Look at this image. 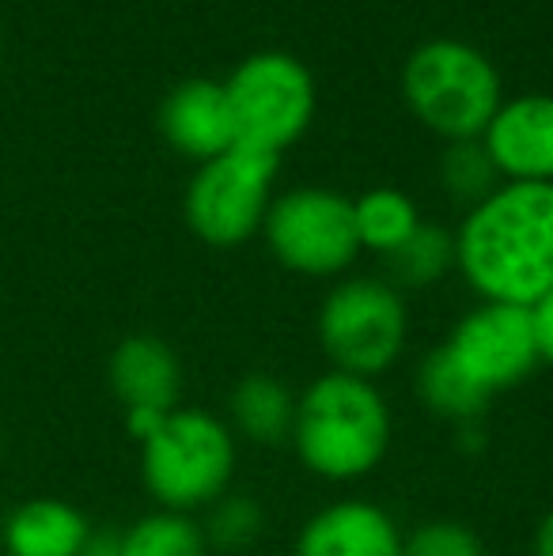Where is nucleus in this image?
Listing matches in <instances>:
<instances>
[{
    "instance_id": "obj_7",
    "label": "nucleus",
    "mask_w": 553,
    "mask_h": 556,
    "mask_svg": "<svg viewBox=\"0 0 553 556\" xmlns=\"http://www.w3.org/2000/svg\"><path fill=\"white\" fill-rule=\"evenodd\" d=\"M236 117L239 144L280 155L303 137L315 117V80L311 73L280 50L251 53L224 84Z\"/></svg>"
},
{
    "instance_id": "obj_5",
    "label": "nucleus",
    "mask_w": 553,
    "mask_h": 556,
    "mask_svg": "<svg viewBox=\"0 0 553 556\" xmlns=\"http://www.w3.org/2000/svg\"><path fill=\"white\" fill-rule=\"evenodd\" d=\"M410 318L399 288L387 280H341L318 311V341L334 371L376 379L399 364Z\"/></svg>"
},
{
    "instance_id": "obj_10",
    "label": "nucleus",
    "mask_w": 553,
    "mask_h": 556,
    "mask_svg": "<svg viewBox=\"0 0 553 556\" xmlns=\"http://www.w3.org/2000/svg\"><path fill=\"white\" fill-rule=\"evenodd\" d=\"M481 137L508 182H553V96L501 103Z\"/></svg>"
},
{
    "instance_id": "obj_4",
    "label": "nucleus",
    "mask_w": 553,
    "mask_h": 556,
    "mask_svg": "<svg viewBox=\"0 0 553 556\" xmlns=\"http://www.w3.org/2000/svg\"><path fill=\"white\" fill-rule=\"evenodd\" d=\"M402 91L420 122L448 140L478 137L501 111L497 68L481 50L455 38L417 46L402 68Z\"/></svg>"
},
{
    "instance_id": "obj_23",
    "label": "nucleus",
    "mask_w": 553,
    "mask_h": 556,
    "mask_svg": "<svg viewBox=\"0 0 553 556\" xmlns=\"http://www.w3.org/2000/svg\"><path fill=\"white\" fill-rule=\"evenodd\" d=\"M527 311H531V330L539 344V364H553V288Z\"/></svg>"
},
{
    "instance_id": "obj_21",
    "label": "nucleus",
    "mask_w": 553,
    "mask_h": 556,
    "mask_svg": "<svg viewBox=\"0 0 553 556\" xmlns=\"http://www.w3.org/2000/svg\"><path fill=\"white\" fill-rule=\"evenodd\" d=\"M262 507L247 496H221L213 504V515L205 527L209 538V549H221V553H243L247 545H254L262 538Z\"/></svg>"
},
{
    "instance_id": "obj_8",
    "label": "nucleus",
    "mask_w": 553,
    "mask_h": 556,
    "mask_svg": "<svg viewBox=\"0 0 553 556\" xmlns=\"http://www.w3.org/2000/svg\"><path fill=\"white\" fill-rule=\"evenodd\" d=\"M262 227L277 262L303 277H338L361 254L353 201L318 186L277 198Z\"/></svg>"
},
{
    "instance_id": "obj_6",
    "label": "nucleus",
    "mask_w": 553,
    "mask_h": 556,
    "mask_svg": "<svg viewBox=\"0 0 553 556\" xmlns=\"http://www.w3.org/2000/svg\"><path fill=\"white\" fill-rule=\"evenodd\" d=\"M280 155L251 144H236L231 152L201 163L186 190V224L209 247H239L247 242L269 213V190Z\"/></svg>"
},
{
    "instance_id": "obj_15",
    "label": "nucleus",
    "mask_w": 553,
    "mask_h": 556,
    "mask_svg": "<svg viewBox=\"0 0 553 556\" xmlns=\"http://www.w3.org/2000/svg\"><path fill=\"white\" fill-rule=\"evenodd\" d=\"M231 425L239 435L254 443H285L292 440V425H296V394L285 387L280 379L266 371H251L236 382L231 390Z\"/></svg>"
},
{
    "instance_id": "obj_13",
    "label": "nucleus",
    "mask_w": 553,
    "mask_h": 556,
    "mask_svg": "<svg viewBox=\"0 0 553 556\" xmlns=\"http://www.w3.org/2000/svg\"><path fill=\"white\" fill-rule=\"evenodd\" d=\"M106 379L126 413H175L183 394V364L175 349L152 333L126 337L111 352Z\"/></svg>"
},
{
    "instance_id": "obj_1",
    "label": "nucleus",
    "mask_w": 553,
    "mask_h": 556,
    "mask_svg": "<svg viewBox=\"0 0 553 556\" xmlns=\"http://www.w3.org/2000/svg\"><path fill=\"white\" fill-rule=\"evenodd\" d=\"M455 265L486 303H539L553 288V182L497 186L458 227Z\"/></svg>"
},
{
    "instance_id": "obj_2",
    "label": "nucleus",
    "mask_w": 553,
    "mask_h": 556,
    "mask_svg": "<svg viewBox=\"0 0 553 556\" xmlns=\"http://www.w3.org/2000/svg\"><path fill=\"white\" fill-rule=\"evenodd\" d=\"M292 443L311 473L326 481H356L384 462L391 409L372 379L330 371L296 397Z\"/></svg>"
},
{
    "instance_id": "obj_17",
    "label": "nucleus",
    "mask_w": 553,
    "mask_h": 556,
    "mask_svg": "<svg viewBox=\"0 0 553 556\" xmlns=\"http://www.w3.org/2000/svg\"><path fill=\"white\" fill-rule=\"evenodd\" d=\"M209 538L193 515L152 511L122 534L118 556H209Z\"/></svg>"
},
{
    "instance_id": "obj_14",
    "label": "nucleus",
    "mask_w": 553,
    "mask_h": 556,
    "mask_svg": "<svg viewBox=\"0 0 553 556\" xmlns=\"http://www.w3.org/2000/svg\"><path fill=\"white\" fill-rule=\"evenodd\" d=\"M88 542V515L53 496L27 500L4 522L8 556H84Z\"/></svg>"
},
{
    "instance_id": "obj_16",
    "label": "nucleus",
    "mask_w": 553,
    "mask_h": 556,
    "mask_svg": "<svg viewBox=\"0 0 553 556\" xmlns=\"http://www.w3.org/2000/svg\"><path fill=\"white\" fill-rule=\"evenodd\" d=\"M417 394L432 413L448 420H478L489 409V394L481 387H474L470 375L455 364V356L448 352V344L432 349L417 367Z\"/></svg>"
},
{
    "instance_id": "obj_22",
    "label": "nucleus",
    "mask_w": 553,
    "mask_h": 556,
    "mask_svg": "<svg viewBox=\"0 0 553 556\" xmlns=\"http://www.w3.org/2000/svg\"><path fill=\"white\" fill-rule=\"evenodd\" d=\"M402 556H486V545L466 522L432 519L402 542Z\"/></svg>"
},
{
    "instance_id": "obj_12",
    "label": "nucleus",
    "mask_w": 553,
    "mask_h": 556,
    "mask_svg": "<svg viewBox=\"0 0 553 556\" xmlns=\"http://www.w3.org/2000/svg\"><path fill=\"white\" fill-rule=\"evenodd\" d=\"M402 530L368 500H341L303 522L296 556H402Z\"/></svg>"
},
{
    "instance_id": "obj_24",
    "label": "nucleus",
    "mask_w": 553,
    "mask_h": 556,
    "mask_svg": "<svg viewBox=\"0 0 553 556\" xmlns=\"http://www.w3.org/2000/svg\"><path fill=\"white\" fill-rule=\"evenodd\" d=\"M535 556H553V511L542 515L539 530H535Z\"/></svg>"
},
{
    "instance_id": "obj_18",
    "label": "nucleus",
    "mask_w": 553,
    "mask_h": 556,
    "mask_svg": "<svg viewBox=\"0 0 553 556\" xmlns=\"http://www.w3.org/2000/svg\"><path fill=\"white\" fill-rule=\"evenodd\" d=\"M353 220L361 247L379 250L384 257L399 250L420 227L417 205L399 190H368L361 201H353Z\"/></svg>"
},
{
    "instance_id": "obj_9",
    "label": "nucleus",
    "mask_w": 553,
    "mask_h": 556,
    "mask_svg": "<svg viewBox=\"0 0 553 556\" xmlns=\"http://www.w3.org/2000/svg\"><path fill=\"white\" fill-rule=\"evenodd\" d=\"M448 352L489 397L519 387L539 367L531 311L512 303H481L455 326Z\"/></svg>"
},
{
    "instance_id": "obj_11",
    "label": "nucleus",
    "mask_w": 553,
    "mask_h": 556,
    "mask_svg": "<svg viewBox=\"0 0 553 556\" xmlns=\"http://www.w3.org/2000/svg\"><path fill=\"white\" fill-rule=\"evenodd\" d=\"M160 132L175 152L190 160H216L239 144L236 117L224 84L216 80H183L160 106Z\"/></svg>"
},
{
    "instance_id": "obj_19",
    "label": "nucleus",
    "mask_w": 553,
    "mask_h": 556,
    "mask_svg": "<svg viewBox=\"0 0 553 556\" xmlns=\"http://www.w3.org/2000/svg\"><path fill=\"white\" fill-rule=\"evenodd\" d=\"M455 265V239L443 227L420 224L399 250L387 254V273L399 288H428Z\"/></svg>"
},
{
    "instance_id": "obj_20",
    "label": "nucleus",
    "mask_w": 553,
    "mask_h": 556,
    "mask_svg": "<svg viewBox=\"0 0 553 556\" xmlns=\"http://www.w3.org/2000/svg\"><path fill=\"white\" fill-rule=\"evenodd\" d=\"M497 163L493 155L486 152L481 140H451L448 152L440 155V182L443 190L451 193L463 205H481L489 193L497 190Z\"/></svg>"
},
{
    "instance_id": "obj_3",
    "label": "nucleus",
    "mask_w": 553,
    "mask_h": 556,
    "mask_svg": "<svg viewBox=\"0 0 553 556\" xmlns=\"http://www.w3.org/2000/svg\"><path fill=\"white\" fill-rule=\"evenodd\" d=\"M236 473V440L201 409L167 413L160 428L140 443V477L163 511L213 507Z\"/></svg>"
}]
</instances>
